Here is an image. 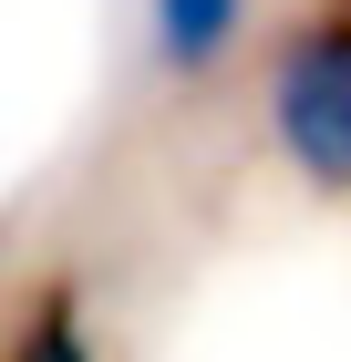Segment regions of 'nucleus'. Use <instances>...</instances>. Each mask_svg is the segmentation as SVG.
I'll return each instance as SVG.
<instances>
[{
	"label": "nucleus",
	"mask_w": 351,
	"mask_h": 362,
	"mask_svg": "<svg viewBox=\"0 0 351 362\" xmlns=\"http://www.w3.org/2000/svg\"><path fill=\"white\" fill-rule=\"evenodd\" d=\"M269 135L290 145L299 176L351 187V11H331L321 31H299L269 73Z\"/></svg>",
	"instance_id": "nucleus-1"
},
{
	"label": "nucleus",
	"mask_w": 351,
	"mask_h": 362,
	"mask_svg": "<svg viewBox=\"0 0 351 362\" xmlns=\"http://www.w3.org/2000/svg\"><path fill=\"white\" fill-rule=\"evenodd\" d=\"M248 31V0H145V42L165 73H217Z\"/></svg>",
	"instance_id": "nucleus-2"
},
{
	"label": "nucleus",
	"mask_w": 351,
	"mask_h": 362,
	"mask_svg": "<svg viewBox=\"0 0 351 362\" xmlns=\"http://www.w3.org/2000/svg\"><path fill=\"white\" fill-rule=\"evenodd\" d=\"M0 362H93V332H83V300L62 290V279H52V290H42V300L21 310V332H11V352H0Z\"/></svg>",
	"instance_id": "nucleus-3"
}]
</instances>
